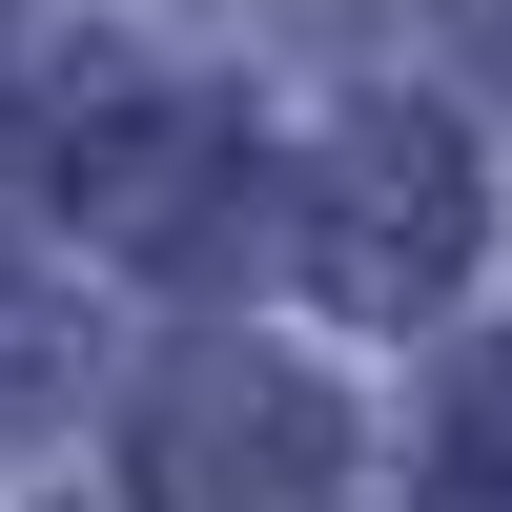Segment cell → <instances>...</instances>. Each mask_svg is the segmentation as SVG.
I'll list each match as a JSON object with an SVG mask.
<instances>
[{"label": "cell", "instance_id": "obj_1", "mask_svg": "<svg viewBox=\"0 0 512 512\" xmlns=\"http://www.w3.org/2000/svg\"><path fill=\"white\" fill-rule=\"evenodd\" d=\"M472 246H492V185H472V123H451V103H349V123H328V164H308V287L349 328L451 308Z\"/></svg>", "mask_w": 512, "mask_h": 512}, {"label": "cell", "instance_id": "obj_2", "mask_svg": "<svg viewBox=\"0 0 512 512\" xmlns=\"http://www.w3.org/2000/svg\"><path fill=\"white\" fill-rule=\"evenodd\" d=\"M226 164H246V123L226 103H62L41 123V185H62V226L82 246H205V205H226Z\"/></svg>", "mask_w": 512, "mask_h": 512}, {"label": "cell", "instance_id": "obj_3", "mask_svg": "<svg viewBox=\"0 0 512 512\" xmlns=\"http://www.w3.org/2000/svg\"><path fill=\"white\" fill-rule=\"evenodd\" d=\"M328 451H349V431H328L308 390H267V369H185V390L144 410V472L164 492H308Z\"/></svg>", "mask_w": 512, "mask_h": 512}]
</instances>
